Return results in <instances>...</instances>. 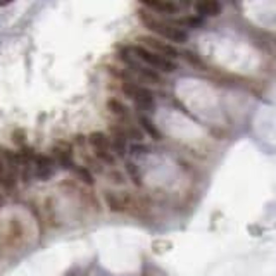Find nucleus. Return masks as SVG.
<instances>
[{"label":"nucleus","instance_id":"obj_1","mask_svg":"<svg viewBox=\"0 0 276 276\" xmlns=\"http://www.w3.org/2000/svg\"><path fill=\"white\" fill-rule=\"evenodd\" d=\"M140 21L145 24V28L150 30L152 33L159 35L161 38H164L169 43H185L188 40V35L183 28L176 26L173 23H166L162 19L157 18L156 14L147 11H140Z\"/></svg>","mask_w":276,"mask_h":276},{"label":"nucleus","instance_id":"obj_2","mask_svg":"<svg viewBox=\"0 0 276 276\" xmlns=\"http://www.w3.org/2000/svg\"><path fill=\"white\" fill-rule=\"evenodd\" d=\"M129 52L135 55L136 59L144 60L149 67H152L154 71H162V73H174L176 71V62L173 59H168L161 54H156V52L149 50V48L136 45V47H129Z\"/></svg>","mask_w":276,"mask_h":276},{"label":"nucleus","instance_id":"obj_3","mask_svg":"<svg viewBox=\"0 0 276 276\" xmlns=\"http://www.w3.org/2000/svg\"><path fill=\"white\" fill-rule=\"evenodd\" d=\"M138 42L142 43V47L149 48V50L156 52V54L164 55V57H168V59L178 57V50L171 45V43H169V42H162V40L156 38V36H149V35L140 36V38H138Z\"/></svg>","mask_w":276,"mask_h":276},{"label":"nucleus","instance_id":"obj_4","mask_svg":"<svg viewBox=\"0 0 276 276\" xmlns=\"http://www.w3.org/2000/svg\"><path fill=\"white\" fill-rule=\"evenodd\" d=\"M123 92L126 93L129 99H133L136 104L140 105H152L154 102V95L149 88L142 87V85H136L133 81H126L123 83Z\"/></svg>","mask_w":276,"mask_h":276},{"label":"nucleus","instance_id":"obj_5","mask_svg":"<svg viewBox=\"0 0 276 276\" xmlns=\"http://www.w3.org/2000/svg\"><path fill=\"white\" fill-rule=\"evenodd\" d=\"M88 142H90V145L93 149H95L97 156L102 157L104 161H112V156L109 154V145H111V142H109V138L104 135V133L100 131H95L92 133L90 136H88Z\"/></svg>","mask_w":276,"mask_h":276},{"label":"nucleus","instance_id":"obj_6","mask_svg":"<svg viewBox=\"0 0 276 276\" xmlns=\"http://www.w3.org/2000/svg\"><path fill=\"white\" fill-rule=\"evenodd\" d=\"M195 11L198 12V16H204V18H216L221 12V4L216 0H202V2L195 4Z\"/></svg>","mask_w":276,"mask_h":276},{"label":"nucleus","instance_id":"obj_7","mask_svg":"<svg viewBox=\"0 0 276 276\" xmlns=\"http://www.w3.org/2000/svg\"><path fill=\"white\" fill-rule=\"evenodd\" d=\"M33 164H35V174L38 178H42V180H47V178L52 174V166H54V162L48 159V157H36Z\"/></svg>","mask_w":276,"mask_h":276},{"label":"nucleus","instance_id":"obj_8","mask_svg":"<svg viewBox=\"0 0 276 276\" xmlns=\"http://www.w3.org/2000/svg\"><path fill=\"white\" fill-rule=\"evenodd\" d=\"M145 7L156 11V12H166V14H174L178 11V6L171 0H156V2H144Z\"/></svg>","mask_w":276,"mask_h":276},{"label":"nucleus","instance_id":"obj_9","mask_svg":"<svg viewBox=\"0 0 276 276\" xmlns=\"http://www.w3.org/2000/svg\"><path fill=\"white\" fill-rule=\"evenodd\" d=\"M138 121H140L142 129H145V131H147L149 135L154 138V140H161V138H162L161 131L156 128V124H154L147 116H140V117H138Z\"/></svg>","mask_w":276,"mask_h":276},{"label":"nucleus","instance_id":"obj_10","mask_svg":"<svg viewBox=\"0 0 276 276\" xmlns=\"http://www.w3.org/2000/svg\"><path fill=\"white\" fill-rule=\"evenodd\" d=\"M109 109H111V112L112 114H116V116H124L126 114V107H124L121 102H117V100H109Z\"/></svg>","mask_w":276,"mask_h":276},{"label":"nucleus","instance_id":"obj_11","mask_svg":"<svg viewBox=\"0 0 276 276\" xmlns=\"http://www.w3.org/2000/svg\"><path fill=\"white\" fill-rule=\"evenodd\" d=\"M7 183V166H6V157L4 152H0V185L6 186Z\"/></svg>","mask_w":276,"mask_h":276},{"label":"nucleus","instance_id":"obj_12","mask_svg":"<svg viewBox=\"0 0 276 276\" xmlns=\"http://www.w3.org/2000/svg\"><path fill=\"white\" fill-rule=\"evenodd\" d=\"M78 173H80V176L83 178V181H87L88 185L93 183V178L90 176V173H88L87 169H78Z\"/></svg>","mask_w":276,"mask_h":276}]
</instances>
